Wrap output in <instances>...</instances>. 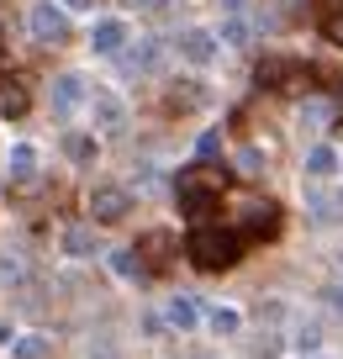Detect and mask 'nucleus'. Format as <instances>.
Listing matches in <instances>:
<instances>
[{"mask_svg":"<svg viewBox=\"0 0 343 359\" xmlns=\"http://www.w3.org/2000/svg\"><path fill=\"white\" fill-rule=\"evenodd\" d=\"M243 243L248 238L238 233V227H222V222H196L185 238V254L196 269H206V275H217V269H233L238 259H243Z\"/></svg>","mask_w":343,"mask_h":359,"instance_id":"nucleus-1","label":"nucleus"},{"mask_svg":"<svg viewBox=\"0 0 343 359\" xmlns=\"http://www.w3.org/2000/svg\"><path fill=\"white\" fill-rule=\"evenodd\" d=\"M222 191H227V169H222V164H190V169H180L175 196H180V212L196 217V222L222 206Z\"/></svg>","mask_w":343,"mask_h":359,"instance_id":"nucleus-2","label":"nucleus"},{"mask_svg":"<svg viewBox=\"0 0 343 359\" xmlns=\"http://www.w3.org/2000/svg\"><path fill=\"white\" fill-rule=\"evenodd\" d=\"M85 111H90V127H95L100 137L127 133V106H122V95H116V90H90Z\"/></svg>","mask_w":343,"mask_h":359,"instance_id":"nucleus-3","label":"nucleus"},{"mask_svg":"<svg viewBox=\"0 0 343 359\" xmlns=\"http://www.w3.org/2000/svg\"><path fill=\"white\" fill-rule=\"evenodd\" d=\"M127 206H133V191L127 185H116V180H100L95 191H90V222L111 227V222H122Z\"/></svg>","mask_w":343,"mask_h":359,"instance_id":"nucleus-4","label":"nucleus"},{"mask_svg":"<svg viewBox=\"0 0 343 359\" xmlns=\"http://www.w3.org/2000/svg\"><path fill=\"white\" fill-rule=\"evenodd\" d=\"M175 248H180V238L169 233V227H148L143 238H137V269H143V275H159V269L169 264V259H175Z\"/></svg>","mask_w":343,"mask_h":359,"instance_id":"nucleus-5","label":"nucleus"},{"mask_svg":"<svg viewBox=\"0 0 343 359\" xmlns=\"http://www.w3.org/2000/svg\"><path fill=\"white\" fill-rule=\"evenodd\" d=\"M311 69L301 64V58H259V69H254V79H259V90H285V85H296V79H307Z\"/></svg>","mask_w":343,"mask_h":359,"instance_id":"nucleus-6","label":"nucleus"},{"mask_svg":"<svg viewBox=\"0 0 343 359\" xmlns=\"http://www.w3.org/2000/svg\"><path fill=\"white\" fill-rule=\"evenodd\" d=\"M27 27H32V37H37V43H64V37H69V16L58 11L53 0L32 6V11H27Z\"/></svg>","mask_w":343,"mask_h":359,"instance_id":"nucleus-7","label":"nucleus"},{"mask_svg":"<svg viewBox=\"0 0 343 359\" xmlns=\"http://www.w3.org/2000/svg\"><path fill=\"white\" fill-rule=\"evenodd\" d=\"M238 233H243L248 243H259V238H275V233H280V206H275V201H248L243 227H238Z\"/></svg>","mask_w":343,"mask_h":359,"instance_id":"nucleus-8","label":"nucleus"},{"mask_svg":"<svg viewBox=\"0 0 343 359\" xmlns=\"http://www.w3.org/2000/svg\"><path fill=\"white\" fill-rule=\"evenodd\" d=\"M85 101H90V90H85V79H79V74H58L53 79V111L58 116H74Z\"/></svg>","mask_w":343,"mask_h":359,"instance_id":"nucleus-9","label":"nucleus"},{"mask_svg":"<svg viewBox=\"0 0 343 359\" xmlns=\"http://www.w3.org/2000/svg\"><path fill=\"white\" fill-rule=\"evenodd\" d=\"M90 48H95L100 58L122 53V48H127V22H116V16H106V22H95V27H90Z\"/></svg>","mask_w":343,"mask_h":359,"instance_id":"nucleus-10","label":"nucleus"},{"mask_svg":"<svg viewBox=\"0 0 343 359\" xmlns=\"http://www.w3.org/2000/svg\"><path fill=\"white\" fill-rule=\"evenodd\" d=\"M175 48H180V58H190V64H211V58H217V37L201 32V27H185V32L175 37Z\"/></svg>","mask_w":343,"mask_h":359,"instance_id":"nucleus-11","label":"nucleus"},{"mask_svg":"<svg viewBox=\"0 0 343 359\" xmlns=\"http://www.w3.org/2000/svg\"><path fill=\"white\" fill-rule=\"evenodd\" d=\"M307 206H311V222H317V227L343 222V185H338V191H311Z\"/></svg>","mask_w":343,"mask_h":359,"instance_id":"nucleus-12","label":"nucleus"},{"mask_svg":"<svg viewBox=\"0 0 343 359\" xmlns=\"http://www.w3.org/2000/svg\"><path fill=\"white\" fill-rule=\"evenodd\" d=\"M164 323H169V327H175V333H190V327H196V323H201V306H196V302H190V296H175V302H169V306H164Z\"/></svg>","mask_w":343,"mask_h":359,"instance_id":"nucleus-13","label":"nucleus"},{"mask_svg":"<svg viewBox=\"0 0 343 359\" xmlns=\"http://www.w3.org/2000/svg\"><path fill=\"white\" fill-rule=\"evenodd\" d=\"M64 154L74 158V164H95V158H100V143H95V127H90V133H69V137H64Z\"/></svg>","mask_w":343,"mask_h":359,"instance_id":"nucleus-14","label":"nucleus"},{"mask_svg":"<svg viewBox=\"0 0 343 359\" xmlns=\"http://www.w3.org/2000/svg\"><path fill=\"white\" fill-rule=\"evenodd\" d=\"M307 175H311V180H332V175H338V148H332V143H317V148L307 154Z\"/></svg>","mask_w":343,"mask_h":359,"instance_id":"nucleus-15","label":"nucleus"},{"mask_svg":"<svg viewBox=\"0 0 343 359\" xmlns=\"http://www.w3.org/2000/svg\"><path fill=\"white\" fill-rule=\"evenodd\" d=\"M206 323L217 327V333H238V327H243V312H238V306H211Z\"/></svg>","mask_w":343,"mask_h":359,"instance_id":"nucleus-16","label":"nucleus"},{"mask_svg":"<svg viewBox=\"0 0 343 359\" xmlns=\"http://www.w3.org/2000/svg\"><path fill=\"white\" fill-rule=\"evenodd\" d=\"M48 348H53V344H48L43 333H27V338H16L11 354H16V359H48Z\"/></svg>","mask_w":343,"mask_h":359,"instance_id":"nucleus-17","label":"nucleus"},{"mask_svg":"<svg viewBox=\"0 0 343 359\" xmlns=\"http://www.w3.org/2000/svg\"><path fill=\"white\" fill-rule=\"evenodd\" d=\"M32 169H37V154H32L27 143H16V148H11V175H16V180H27Z\"/></svg>","mask_w":343,"mask_h":359,"instance_id":"nucleus-18","label":"nucleus"},{"mask_svg":"<svg viewBox=\"0 0 343 359\" xmlns=\"http://www.w3.org/2000/svg\"><path fill=\"white\" fill-rule=\"evenodd\" d=\"M64 248H69V254H74V259L95 254V243H90V233H85V227H69V233H64Z\"/></svg>","mask_w":343,"mask_h":359,"instance_id":"nucleus-19","label":"nucleus"},{"mask_svg":"<svg viewBox=\"0 0 343 359\" xmlns=\"http://www.w3.org/2000/svg\"><path fill=\"white\" fill-rule=\"evenodd\" d=\"M301 116H307L311 127H332V106L328 101H307V106H301Z\"/></svg>","mask_w":343,"mask_h":359,"instance_id":"nucleus-20","label":"nucleus"},{"mask_svg":"<svg viewBox=\"0 0 343 359\" xmlns=\"http://www.w3.org/2000/svg\"><path fill=\"white\" fill-rule=\"evenodd\" d=\"M222 43H227V48H243L248 43V22H243V16H233V22L222 27Z\"/></svg>","mask_w":343,"mask_h":359,"instance_id":"nucleus-21","label":"nucleus"},{"mask_svg":"<svg viewBox=\"0 0 343 359\" xmlns=\"http://www.w3.org/2000/svg\"><path fill=\"white\" fill-rule=\"evenodd\" d=\"M0 111H6V116H22L27 111V90H6V95H0Z\"/></svg>","mask_w":343,"mask_h":359,"instance_id":"nucleus-22","label":"nucleus"},{"mask_svg":"<svg viewBox=\"0 0 343 359\" xmlns=\"http://www.w3.org/2000/svg\"><path fill=\"white\" fill-rule=\"evenodd\" d=\"M296 348H301V354H317V348H322V333H317V327H301V333H296Z\"/></svg>","mask_w":343,"mask_h":359,"instance_id":"nucleus-23","label":"nucleus"},{"mask_svg":"<svg viewBox=\"0 0 343 359\" xmlns=\"http://www.w3.org/2000/svg\"><path fill=\"white\" fill-rule=\"evenodd\" d=\"M322 32H328V43H343V11H332L328 22H322Z\"/></svg>","mask_w":343,"mask_h":359,"instance_id":"nucleus-24","label":"nucleus"},{"mask_svg":"<svg viewBox=\"0 0 343 359\" xmlns=\"http://www.w3.org/2000/svg\"><path fill=\"white\" fill-rule=\"evenodd\" d=\"M328 302H332V306H343V285H328Z\"/></svg>","mask_w":343,"mask_h":359,"instance_id":"nucleus-25","label":"nucleus"},{"mask_svg":"<svg viewBox=\"0 0 343 359\" xmlns=\"http://www.w3.org/2000/svg\"><path fill=\"white\" fill-rule=\"evenodd\" d=\"M90 6H95V0H69V11H90Z\"/></svg>","mask_w":343,"mask_h":359,"instance_id":"nucleus-26","label":"nucleus"},{"mask_svg":"<svg viewBox=\"0 0 343 359\" xmlns=\"http://www.w3.org/2000/svg\"><path fill=\"white\" fill-rule=\"evenodd\" d=\"M222 6H227V11H243V0H222Z\"/></svg>","mask_w":343,"mask_h":359,"instance_id":"nucleus-27","label":"nucleus"},{"mask_svg":"<svg viewBox=\"0 0 343 359\" xmlns=\"http://www.w3.org/2000/svg\"><path fill=\"white\" fill-rule=\"evenodd\" d=\"M143 6H159V0H143Z\"/></svg>","mask_w":343,"mask_h":359,"instance_id":"nucleus-28","label":"nucleus"},{"mask_svg":"<svg viewBox=\"0 0 343 359\" xmlns=\"http://www.w3.org/2000/svg\"><path fill=\"white\" fill-rule=\"evenodd\" d=\"M311 359H322V354H311Z\"/></svg>","mask_w":343,"mask_h":359,"instance_id":"nucleus-29","label":"nucleus"}]
</instances>
